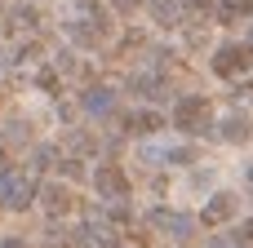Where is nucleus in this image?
I'll list each match as a JSON object with an SVG mask.
<instances>
[{
    "instance_id": "1",
    "label": "nucleus",
    "mask_w": 253,
    "mask_h": 248,
    "mask_svg": "<svg viewBox=\"0 0 253 248\" xmlns=\"http://www.w3.org/2000/svg\"><path fill=\"white\" fill-rule=\"evenodd\" d=\"M245 62H249V53H245L240 44H231V49H222V53H218V62H213V67H218L222 75H231V71H240Z\"/></svg>"
},
{
    "instance_id": "2",
    "label": "nucleus",
    "mask_w": 253,
    "mask_h": 248,
    "mask_svg": "<svg viewBox=\"0 0 253 248\" xmlns=\"http://www.w3.org/2000/svg\"><path fill=\"white\" fill-rule=\"evenodd\" d=\"M213 200H218V204H213V209H209V213H205V217H209V222H218V217H227V213H231V209H236V204H231V195H213Z\"/></svg>"
},
{
    "instance_id": "3",
    "label": "nucleus",
    "mask_w": 253,
    "mask_h": 248,
    "mask_svg": "<svg viewBox=\"0 0 253 248\" xmlns=\"http://www.w3.org/2000/svg\"><path fill=\"white\" fill-rule=\"evenodd\" d=\"M227 9H236V13H253V0H227Z\"/></svg>"
},
{
    "instance_id": "4",
    "label": "nucleus",
    "mask_w": 253,
    "mask_h": 248,
    "mask_svg": "<svg viewBox=\"0 0 253 248\" xmlns=\"http://www.w3.org/2000/svg\"><path fill=\"white\" fill-rule=\"evenodd\" d=\"M249 235H253V222H249Z\"/></svg>"
}]
</instances>
